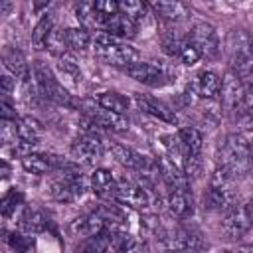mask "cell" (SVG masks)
I'll use <instances>...</instances> for the list:
<instances>
[{
    "label": "cell",
    "mask_w": 253,
    "mask_h": 253,
    "mask_svg": "<svg viewBox=\"0 0 253 253\" xmlns=\"http://www.w3.org/2000/svg\"><path fill=\"white\" fill-rule=\"evenodd\" d=\"M117 202L121 206L132 208V210H146L150 206V196L146 192V186H142L140 182L123 178V180H119Z\"/></svg>",
    "instance_id": "8"
},
{
    "label": "cell",
    "mask_w": 253,
    "mask_h": 253,
    "mask_svg": "<svg viewBox=\"0 0 253 253\" xmlns=\"http://www.w3.org/2000/svg\"><path fill=\"white\" fill-rule=\"evenodd\" d=\"M10 8H12L10 2H2V4H0V16H6V12H8Z\"/></svg>",
    "instance_id": "44"
},
{
    "label": "cell",
    "mask_w": 253,
    "mask_h": 253,
    "mask_svg": "<svg viewBox=\"0 0 253 253\" xmlns=\"http://www.w3.org/2000/svg\"><path fill=\"white\" fill-rule=\"evenodd\" d=\"M93 49L97 53V57H101L105 63L115 65V67H123L128 69L130 65L138 63V51L128 45L123 40H117L105 32L95 34L93 38Z\"/></svg>",
    "instance_id": "3"
},
{
    "label": "cell",
    "mask_w": 253,
    "mask_h": 253,
    "mask_svg": "<svg viewBox=\"0 0 253 253\" xmlns=\"http://www.w3.org/2000/svg\"><path fill=\"white\" fill-rule=\"evenodd\" d=\"M93 6H95L97 14H99L103 20L121 12V4H119V2H113V0H97V2H93Z\"/></svg>",
    "instance_id": "38"
},
{
    "label": "cell",
    "mask_w": 253,
    "mask_h": 253,
    "mask_svg": "<svg viewBox=\"0 0 253 253\" xmlns=\"http://www.w3.org/2000/svg\"><path fill=\"white\" fill-rule=\"evenodd\" d=\"M91 190L95 192L97 198H101L103 202H117V194H119V180L105 168H97L91 178H89Z\"/></svg>",
    "instance_id": "14"
},
{
    "label": "cell",
    "mask_w": 253,
    "mask_h": 253,
    "mask_svg": "<svg viewBox=\"0 0 253 253\" xmlns=\"http://www.w3.org/2000/svg\"><path fill=\"white\" fill-rule=\"evenodd\" d=\"M125 73L130 79H134L142 85H148V87H162L168 83V73L162 67L148 63V61H138V63L130 65L128 69H125Z\"/></svg>",
    "instance_id": "11"
},
{
    "label": "cell",
    "mask_w": 253,
    "mask_h": 253,
    "mask_svg": "<svg viewBox=\"0 0 253 253\" xmlns=\"http://www.w3.org/2000/svg\"><path fill=\"white\" fill-rule=\"evenodd\" d=\"M178 59H180L184 65H194V63H198V61L202 59V57H200V53L196 51V47L188 42V38H186V42H184V45H182V49H180Z\"/></svg>",
    "instance_id": "39"
},
{
    "label": "cell",
    "mask_w": 253,
    "mask_h": 253,
    "mask_svg": "<svg viewBox=\"0 0 253 253\" xmlns=\"http://www.w3.org/2000/svg\"><path fill=\"white\" fill-rule=\"evenodd\" d=\"M188 93L204 101H215L221 95V79L217 73L210 69H202L188 85Z\"/></svg>",
    "instance_id": "9"
},
{
    "label": "cell",
    "mask_w": 253,
    "mask_h": 253,
    "mask_svg": "<svg viewBox=\"0 0 253 253\" xmlns=\"http://www.w3.org/2000/svg\"><path fill=\"white\" fill-rule=\"evenodd\" d=\"M43 132H45V128H43V125L36 119V117H32V115H26V117H20L18 119V138H20V144L18 146H34V144H38L40 140H42V136H43Z\"/></svg>",
    "instance_id": "20"
},
{
    "label": "cell",
    "mask_w": 253,
    "mask_h": 253,
    "mask_svg": "<svg viewBox=\"0 0 253 253\" xmlns=\"http://www.w3.org/2000/svg\"><path fill=\"white\" fill-rule=\"evenodd\" d=\"M156 162L160 168V178L170 192H190V178L184 174V170L176 162H172L166 154L158 156Z\"/></svg>",
    "instance_id": "10"
},
{
    "label": "cell",
    "mask_w": 253,
    "mask_h": 253,
    "mask_svg": "<svg viewBox=\"0 0 253 253\" xmlns=\"http://www.w3.org/2000/svg\"><path fill=\"white\" fill-rule=\"evenodd\" d=\"M249 142H251V150H253V138H249Z\"/></svg>",
    "instance_id": "46"
},
{
    "label": "cell",
    "mask_w": 253,
    "mask_h": 253,
    "mask_svg": "<svg viewBox=\"0 0 253 253\" xmlns=\"http://www.w3.org/2000/svg\"><path fill=\"white\" fill-rule=\"evenodd\" d=\"M85 125L87 126H83L81 132L71 142V154L77 162L93 166L105 154V138L99 134L97 126L91 125L87 119H85Z\"/></svg>",
    "instance_id": "5"
},
{
    "label": "cell",
    "mask_w": 253,
    "mask_h": 253,
    "mask_svg": "<svg viewBox=\"0 0 253 253\" xmlns=\"http://www.w3.org/2000/svg\"><path fill=\"white\" fill-rule=\"evenodd\" d=\"M235 204V194L229 186H210L204 194V208L210 211H227Z\"/></svg>",
    "instance_id": "16"
},
{
    "label": "cell",
    "mask_w": 253,
    "mask_h": 253,
    "mask_svg": "<svg viewBox=\"0 0 253 253\" xmlns=\"http://www.w3.org/2000/svg\"><path fill=\"white\" fill-rule=\"evenodd\" d=\"M251 225L253 223H251V219L245 211V206H233L223 215V231L229 237H241L243 233L249 231Z\"/></svg>",
    "instance_id": "17"
},
{
    "label": "cell",
    "mask_w": 253,
    "mask_h": 253,
    "mask_svg": "<svg viewBox=\"0 0 253 253\" xmlns=\"http://www.w3.org/2000/svg\"><path fill=\"white\" fill-rule=\"evenodd\" d=\"M251 83H253V71H251Z\"/></svg>",
    "instance_id": "47"
},
{
    "label": "cell",
    "mask_w": 253,
    "mask_h": 253,
    "mask_svg": "<svg viewBox=\"0 0 253 253\" xmlns=\"http://www.w3.org/2000/svg\"><path fill=\"white\" fill-rule=\"evenodd\" d=\"M134 174L138 176V182H140L142 186H146V188H156V186H158V182L162 180V178H160L158 162H156L154 158L146 156V154H142L140 164L136 166Z\"/></svg>",
    "instance_id": "25"
},
{
    "label": "cell",
    "mask_w": 253,
    "mask_h": 253,
    "mask_svg": "<svg viewBox=\"0 0 253 253\" xmlns=\"http://www.w3.org/2000/svg\"><path fill=\"white\" fill-rule=\"evenodd\" d=\"M32 77H34V87L38 91L40 97L53 101L57 105L63 107H75L73 97L69 95V91L63 87V83H59V79L53 75V71L43 63V61H34L32 65Z\"/></svg>",
    "instance_id": "4"
},
{
    "label": "cell",
    "mask_w": 253,
    "mask_h": 253,
    "mask_svg": "<svg viewBox=\"0 0 253 253\" xmlns=\"http://www.w3.org/2000/svg\"><path fill=\"white\" fill-rule=\"evenodd\" d=\"M55 28V24H53V18L49 16V14H43L40 20H38V24L34 26V30H32V47L34 49H45V45H47V38H49V34H51V30Z\"/></svg>",
    "instance_id": "31"
},
{
    "label": "cell",
    "mask_w": 253,
    "mask_h": 253,
    "mask_svg": "<svg viewBox=\"0 0 253 253\" xmlns=\"http://www.w3.org/2000/svg\"><path fill=\"white\" fill-rule=\"evenodd\" d=\"M188 42L196 47V51L204 59H215L219 55V49H221L219 38H217V32L211 24H206V22L194 24L190 34H188Z\"/></svg>",
    "instance_id": "7"
},
{
    "label": "cell",
    "mask_w": 253,
    "mask_h": 253,
    "mask_svg": "<svg viewBox=\"0 0 253 253\" xmlns=\"http://www.w3.org/2000/svg\"><path fill=\"white\" fill-rule=\"evenodd\" d=\"M20 229L28 235H36V233H42L47 225V217L40 211V210H34V208H24L22 215H20Z\"/></svg>",
    "instance_id": "27"
},
{
    "label": "cell",
    "mask_w": 253,
    "mask_h": 253,
    "mask_svg": "<svg viewBox=\"0 0 253 253\" xmlns=\"http://www.w3.org/2000/svg\"><path fill=\"white\" fill-rule=\"evenodd\" d=\"M93 101L99 107L113 111V113H119V115H126V111H128V99L117 91H103L97 97H93Z\"/></svg>",
    "instance_id": "29"
},
{
    "label": "cell",
    "mask_w": 253,
    "mask_h": 253,
    "mask_svg": "<svg viewBox=\"0 0 253 253\" xmlns=\"http://www.w3.org/2000/svg\"><path fill=\"white\" fill-rule=\"evenodd\" d=\"M2 63L6 67V71L18 79V81H28L30 79V65L24 57V53L20 49H14V47H6L2 51Z\"/></svg>",
    "instance_id": "21"
},
{
    "label": "cell",
    "mask_w": 253,
    "mask_h": 253,
    "mask_svg": "<svg viewBox=\"0 0 253 253\" xmlns=\"http://www.w3.org/2000/svg\"><path fill=\"white\" fill-rule=\"evenodd\" d=\"M55 71H57V75L61 77V81H63L65 85L79 87V83L83 81V73H81L79 63L75 61L73 53H65L63 57H57Z\"/></svg>",
    "instance_id": "23"
},
{
    "label": "cell",
    "mask_w": 253,
    "mask_h": 253,
    "mask_svg": "<svg viewBox=\"0 0 253 253\" xmlns=\"http://www.w3.org/2000/svg\"><path fill=\"white\" fill-rule=\"evenodd\" d=\"M237 253H253V245H241L237 249Z\"/></svg>",
    "instance_id": "45"
},
{
    "label": "cell",
    "mask_w": 253,
    "mask_h": 253,
    "mask_svg": "<svg viewBox=\"0 0 253 253\" xmlns=\"http://www.w3.org/2000/svg\"><path fill=\"white\" fill-rule=\"evenodd\" d=\"M150 8L168 24V28L184 22L188 16V8L182 2H154L150 4Z\"/></svg>",
    "instance_id": "24"
},
{
    "label": "cell",
    "mask_w": 253,
    "mask_h": 253,
    "mask_svg": "<svg viewBox=\"0 0 253 253\" xmlns=\"http://www.w3.org/2000/svg\"><path fill=\"white\" fill-rule=\"evenodd\" d=\"M182 170L188 178H200L202 176V170H204V162H202V156H186L184 164H182Z\"/></svg>",
    "instance_id": "37"
},
{
    "label": "cell",
    "mask_w": 253,
    "mask_h": 253,
    "mask_svg": "<svg viewBox=\"0 0 253 253\" xmlns=\"http://www.w3.org/2000/svg\"><path fill=\"white\" fill-rule=\"evenodd\" d=\"M87 190V178L73 166V164H63L59 170L53 172L49 180V196L57 202L71 204L79 200Z\"/></svg>",
    "instance_id": "2"
},
{
    "label": "cell",
    "mask_w": 253,
    "mask_h": 253,
    "mask_svg": "<svg viewBox=\"0 0 253 253\" xmlns=\"http://www.w3.org/2000/svg\"><path fill=\"white\" fill-rule=\"evenodd\" d=\"M184 42H186V38L178 36L172 28H168V30L160 36V47H162V51H164L166 55H170V57H178V55H180V49H182Z\"/></svg>",
    "instance_id": "35"
},
{
    "label": "cell",
    "mask_w": 253,
    "mask_h": 253,
    "mask_svg": "<svg viewBox=\"0 0 253 253\" xmlns=\"http://www.w3.org/2000/svg\"><path fill=\"white\" fill-rule=\"evenodd\" d=\"M166 206L176 219H188L194 215V200L190 192H168Z\"/></svg>",
    "instance_id": "22"
},
{
    "label": "cell",
    "mask_w": 253,
    "mask_h": 253,
    "mask_svg": "<svg viewBox=\"0 0 253 253\" xmlns=\"http://www.w3.org/2000/svg\"><path fill=\"white\" fill-rule=\"evenodd\" d=\"M20 119V117H18ZM18 119H2V126H0V138L4 146H18L20 138H18Z\"/></svg>",
    "instance_id": "36"
},
{
    "label": "cell",
    "mask_w": 253,
    "mask_h": 253,
    "mask_svg": "<svg viewBox=\"0 0 253 253\" xmlns=\"http://www.w3.org/2000/svg\"><path fill=\"white\" fill-rule=\"evenodd\" d=\"M14 77L10 75V73H4L2 75V95L4 97H10L12 95V91H14Z\"/></svg>",
    "instance_id": "42"
},
{
    "label": "cell",
    "mask_w": 253,
    "mask_h": 253,
    "mask_svg": "<svg viewBox=\"0 0 253 253\" xmlns=\"http://www.w3.org/2000/svg\"><path fill=\"white\" fill-rule=\"evenodd\" d=\"M178 138L186 150L188 156H200L202 154V146H204V134L200 128L196 126H182L178 130Z\"/></svg>",
    "instance_id": "28"
},
{
    "label": "cell",
    "mask_w": 253,
    "mask_h": 253,
    "mask_svg": "<svg viewBox=\"0 0 253 253\" xmlns=\"http://www.w3.org/2000/svg\"><path fill=\"white\" fill-rule=\"evenodd\" d=\"M65 162L53 154H45V152H28L22 156V166L26 172L36 174V176H45V174H53L55 170H59Z\"/></svg>",
    "instance_id": "12"
},
{
    "label": "cell",
    "mask_w": 253,
    "mask_h": 253,
    "mask_svg": "<svg viewBox=\"0 0 253 253\" xmlns=\"http://www.w3.org/2000/svg\"><path fill=\"white\" fill-rule=\"evenodd\" d=\"M75 16L81 22V28H85L87 32H95L99 34L103 28V18L97 14L93 2H79L75 6Z\"/></svg>",
    "instance_id": "26"
},
{
    "label": "cell",
    "mask_w": 253,
    "mask_h": 253,
    "mask_svg": "<svg viewBox=\"0 0 253 253\" xmlns=\"http://www.w3.org/2000/svg\"><path fill=\"white\" fill-rule=\"evenodd\" d=\"M111 152H113V158L121 166H125L126 170H132V172L136 170V166L140 164V158H142V154L138 150H134L130 146H125V144H113Z\"/></svg>",
    "instance_id": "32"
},
{
    "label": "cell",
    "mask_w": 253,
    "mask_h": 253,
    "mask_svg": "<svg viewBox=\"0 0 253 253\" xmlns=\"http://www.w3.org/2000/svg\"><path fill=\"white\" fill-rule=\"evenodd\" d=\"M170 247L180 251V253H196V251H200L204 247V237L192 225H178L172 231Z\"/></svg>",
    "instance_id": "13"
},
{
    "label": "cell",
    "mask_w": 253,
    "mask_h": 253,
    "mask_svg": "<svg viewBox=\"0 0 253 253\" xmlns=\"http://www.w3.org/2000/svg\"><path fill=\"white\" fill-rule=\"evenodd\" d=\"M215 158L217 166L225 168L233 178L245 176L253 168V150L249 138L241 132L227 134L225 140L217 146Z\"/></svg>",
    "instance_id": "1"
},
{
    "label": "cell",
    "mask_w": 253,
    "mask_h": 253,
    "mask_svg": "<svg viewBox=\"0 0 253 253\" xmlns=\"http://www.w3.org/2000/svg\"><path fill=\"white\" fill-rule=\"evenodd\" d=\"M45 49L57 59V57H63L65 53H69V47H67V40H65V30H61V28H53L51 30V34H49V38H47V45H45Z\"/></svg>",
    "instance_id": "34"
},
{
    "label": "cell",
    "mask_w": 253,
    "mask_h": 253,
    "mask_svg": "<svg viewBox=\"0 0 253 253\" xmlns=\"http://www.w3.org/2000/svg\"><path fill=\"white\" fill-rule=\"evenodd\" d=\"M81 107H83L85 119H87L91 125H95L97 128L113 130V132H121V130H126V128H128V119H126V115H119V113L107 111V109L99 107L93 99H91V101H83Z\"/></svg>",
    "instance_id": "6"
},
{
    "label": "cell",
    "mask_w": 253,
    "mask_h": 253,
    "mask_svg": "<svg viewBox=\"0 0 253 253\" xmlns=\"http://www.w3.org/2000/svg\"><path fill=\"white\" fill-rule=\"evenodd\" d=\"M136 28H138V26H136L126 14L119 12V14L109 16V18L103 20L101 32H105V34H109V36H113V38H117V40H126V38H132V36L136 34Z\"/></svg>",
    "instance_id": "19"
},
{
    "label": "cell",
    "mask_w": 253,
    "mask_h": 253,
    "mask_svg": "<svg viewBox=\"0 0 253 253\" xmlns=\"http://www.w3.org/2000/svg\"><path fill=\"white\" fill-rule=\"evenodd\" d=\"M65 40H67L69 51H73V53H85L93 43V36L85 28H67Z\"/></svg>",
    "instance_id": "30"
},
{
    "label": "cell",
    "mask_w": 253,
    "mask_h": 253,
    "mask_svg": "<svg viewBox=\"0 0 253 253\" xmlns=\"http://www.w3.org/2000/svg\"><path fill=\"white\" fill-rule=\"evenodd\" d=\"M121 4V12L126 14L136 26L138 24H144L150 16V4L146 2H136V0H126V2H119Z\"/></svg>",
    "instance_id": "33"
},
{
    "label": "cell",
    "mask_w": 253,
    "mask_h": 253,
    "mask_svg": "<svg viewBox=\"0 0 253 253\" xmlns=\"http://www.w3.org/2000/svg\"><path fill=\"white\" fill-rule=\"evenodd\" d=\"M20 200H22V194H18V192H10V194H6L4 200H2V213L8 217V215L12 213V210H16V206H18Z\"/></svg>",
    "instance_id": "41"
},
{
    "label": "cell",
    "mask_w": 253,
    "mask_h": 253,
    "mask_svg": "<svg viewBox=\"0 0 253 253\" xmlns=\"http://www.w3.org/2000/svg\"><path fill=\"white\" fill-rule=\"evenodd\" d=\"M6 243H8L16 253H26V251H28V247L32 245V241H30L28 237H24L22 233H8Z\"/></svg>",
    "instance_id": "40"
},
{
    "label": "cell",
    "mask_w": 253,
    "mask_h": 253,
    "mask_svg": "<svg viewBox=\"0 0 253 253\" xmlns=\"http://www.w3.org/2000/svg\"><path fill=\"white\" fill-rule=\"evenodd\" d=\"M245 211H247V215H249V219H251V223H253V200L245 204Z\"/></svg>",
    "instance_id": "43"
},
{
    "label": "cell",
    "mask_w": 253,
    "mask_h": 253,
    "mask_svg": "<svg viewBox=\"0 0 253 253\" xmlns=\"http://www.w3.org/2000/svg\"><path fill=\"white\" fill-rule=\"evenodd\" d=\"M107 229V221L105 217L99 213V211H93V213H85L81 217H77L73 223H71V231L83 239H91L99 233H103Z\"/></svg>",
    "instance_id": "18"
},
{
    "label": "cell",
    "mask_w": 253,
    "mask_h": 253,
    "mask_svg": "<svg viewBox=\"0 0 253 253\" xmlns=\"http://www.w3.org/2000/svg\"><path fill=\"white\" fill-rule=\"evenodd\" d=\"M134 101H136V105H138V109H140L142 113H146V115H150V117H154V119H160V121H164V123H170V125L178 123L176 113H174L166 103H162L160 99H156V97H152V95L134 93Z\"/></svg>",
    "instance_id": "15"
}]
</instances>
